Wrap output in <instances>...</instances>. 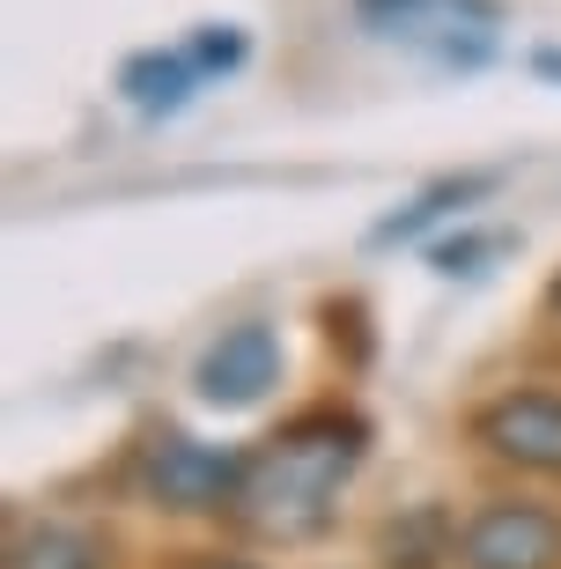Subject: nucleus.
<instances>
[{
	"mask_svg": "<svg viewBox=\"0 0 561 569\" xmlns=\"http://www.w3.org/2000/svg\"><path fill=\"white\" fill-rule=\"evenodd\" d=\"M362 443H370V429L354 415H340V407H318V415L289 422L281 437H267L244 459L229 518L244 532H259V540H311L333 518L348 473L362 466Z\"/></svg>",
	"mask_w": 561,
	"mask_h": 569,
	"instance_id": "nucleus-1",
	"label": "nucleus"
},
{
	"mask_svg": "<svg viewBox=\"0 0 561 569\" xmlns=\"http://www.w3.org/2000/svg\"><path fill=\"white\" fill-rule=\"evenodd\" d=\"M362 22L392 44H414L443 67H480L488 44H495L502 8L495 0H354Z\"/></svg>",
	"mask_w": 561,
	"mask_h": 569,
	"instance_id": "nucleus-2",
	"label": "nucleus"
},
{
	"mask_svg": "<svg viewBox=\"0 0 561 569\" xmlns=\"http://www.w3.org/2000/svg\"><path fill=\"white\" fill-rule=\"evenodd\" d=\"M244 481V459L237 451H214V443L192 437H156L141 451V488L163 510H222Z\"/></svg>",
	"mask_w": 561,
	"mask_h": 569,
	"instance_id": "nucleus-3",
	"label": "nucleus"
},
{
	"mask_svg": "<svg viewBox=\"0 0 561 569\" xmlns=\"http://www.w3.org/2000/svg\"><path fill=\"white\" fill-rule=\"evenodd\" d=\"M465 569H554L561 562V518L540 503H488L458 532Z\"/></svg>",
	"mask_w": 561,
	"mask_h": 569,
	"instance_id": "nucleus-4",
	"label": "nucleus"
},
{
	"mask_svg": "<svg viewBox=\"0 0 561 569\" xmlns=\"http://www.w3.org/2000/svg\"><path fill=\"white\" fill-rule=\"evenodd\" d=\"M473 437L495 459L524 466V473H561V400L554 392H510V400L480 407Z\"/></svg>",
	"mask_w": 561,
	"mask_h": 569,
	"instance_id": "nucleus-5",
	"label": "nucleus"
},
{
	"mask_svg": "<svg viewBox=\"0 0 561 569\" xmlns=\"http://www.w3.org/2000/svg\"><path fill=\"white\" fill-rule=\"evenodd\" d=\"M273 378H281V340H273V326H229L208 356H200V370H192L200 400H214V407L267 400Z\"/></svg>",
	"mask_w": 561,
	"mask_h": 569,
	"instance_id": "nucleus-6",
	"label": "nucleus"
},
{
	"mask_svg": "<svg viewBox=\"0 0 561 569\" xmlns=\"http://www.w3.org/2000/svg\"><path fill=\"white\" fill-rule=\"evenodd\" d=\"M192 82H200L192 52H133V60L119 67V89H126L133 111H186Z\"/></svg>",
	"mask_w": 561,
	"mask_h": 569,
	"instance_id": "nucleus-7",
	"label": "nucleus"
},
{
	"mask_svg": "<svg viewBox=\"0 0 561 569\" xmlns=\"http://www.w3.org/2000/svg\"><path fill=\"white\" fill-rule=\"evenodd\" d=\"M8 569H104V548L74 526H30L8 548Z\"/></svg>",
	"mask_w": 561,
	"mask_h": 569,
	"instance_id": "nucleus-8",
	"label": "nucleus"
},
{
	"mask_svg": "<svg viewBox=\"0 0 561 569\" xmlns=\"http://www.w3.org/2000/svg\"><path fill=\"white\" fill-rule=\"evenodd\" d=\"M473 192H488V178H443V186H429V192H421V200H414V208H399V214H384V222H377V244H399V237L429 230L437 214L465 208Z\"/></svg>",
	"mask_w": 561,
	"mask_h": 569,
	"instance_id": "nucleus-9",
	"label": "nucleus"
},
{
	"mask_svg": "<svg viewBox=\"0 0 561 569\" xmlns=\"http://www.w3.org/2000/svg\"><path fill=\"white\" fill-rule=\"evenodd\" d=\"M186 52H192L200 74H229V67H244V30H237V22H208Z\"/></svg>",
	"mask_w": 561,
	"mask_h": 569,
	"instance_id": "nucleus-10",
	"label": "nucleus"
},
{
	"mask_svg": "<svg viewBox=\"0 0 561 569\" xmlns=\"http://www.w3.org/2000/svg\"><path fill=\"white\" fill-rule=\"evenodd\" d=\"M186 569H251V562H222V555H208V562H186Z\"/></svg>",
	"mask_w": 561,
	"mask_h": 569,
	"instance_id": "nucleus-11",
	"label": "nucleus"
},
{
	"mask_svg": "<svg viewBox=\"0 0 561 569\" xmlns=\"http://www.w3.org/2000/svg\"><path fill=\"white\" fill-rule=\"evenodd\" d=\"M554 311H561V274H554Z\"/></svg>",
	"mask_w": 561,
	"mask_h": 569,
	"instance_id": "nucleus-12",
	"label": "nucleus"
}]
</instances>
